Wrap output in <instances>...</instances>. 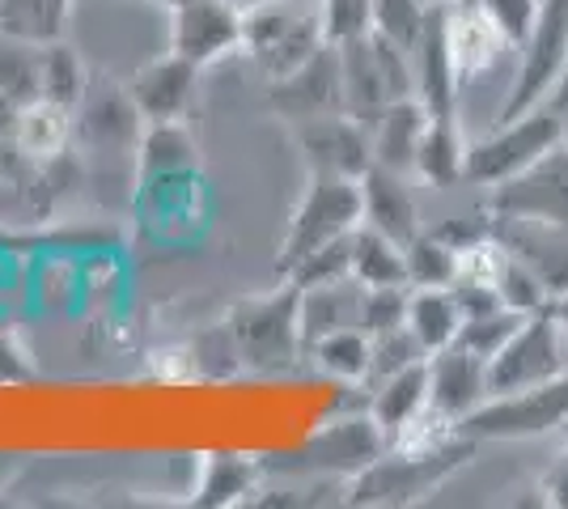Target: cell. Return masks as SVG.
Masks as SVG:
<instances>
[{"label": "cell", "mask_w": 568, "mask_h": 509, "mask_svg": "<svg viewBox=\"0 0 568 509\" xmlns=\"http://www.w3.org/2000/svg\"><path fill=\"white\" fill-rule=\"evenodd\" d=\"M403 264H407L412 289H450L458 281V251L446 238H437L433 230H420L403 246Z\"/></svg>", "instance_id": "obj_32"}, {"label": "cell", "mask_w": 568, "mask_h": 509, "mask_svg": "<svg viewBox=\"0 0 568 509\" xmlns=\"http://www.w3.org/2000/svg\"><path fill=\"white\" fill-rule=\"evenodd\" d=\"M293 141L302 149L306 174H348L361 179L374 166V145H369V128L353 120L348 111L335 115H318V120L293 123Z\"/></svg>", "instance_id": "obj_14"}, {"label": "cell", "mask_w": 568, "mask_h": 509, "mask_svg": "<svg viewBox=\"0 0 568 509\" xmlns=\"http://www.w3.org/2000/svg\"><path fill=\"white\" fill-rule=\"evenodd\" d=\"M13 136H18V149L26 153V162L60 157V153L77 149V111L51 102V98H34V102L18 106Z\"/></svg>", "instance_id": "obj_23"}, {"label": "cell", "mask_w": 568, "mask_h": 509, "mask_svg": "<svg viewBox=\"0 0 568 509\" xmlns=\"http://www.w3.org/2000/svg\"><path fill=\"white\" fill-rule=\"evenodd\" d=\"M521 323L518 311H509V306H500V311H488V315H475V318H463V332H458V339L454 344H463L467 353H475V357H493L505 339L514 336V327Z\"/></svg>", "instance_id": "obj_38"}, {"label": "cell", "mask_w": 568, "mask_h": 509, "mask_svg": "<svg viewBox=\"0 0 568 509\" xmlns=\"http://www.w3.org/2000/svg\"><path fill=\"white\" fill-rule=\"evenodd\" d=\"M34 98H43V48L0 34V102L18 111Z\"/></svg>", "instance_id": "obj_30"}, {"label": "cell", "mask_w": 568, "mask_h": 509, "mask_svg": "<svg viewBox=\"0 0 568 509\" xmlns=\"http://www.w3.org/2000/svg\"><path fill=\"white\" fill-rule=\"evenodd\" d=\"M547 106H556L560 115H568V69H565V77H560V85H556V94L547 98Z\"/></svg>", "instance_id": "obj_44"}, {"label": "cell", "mask_w": 568, "mask_h": 509, "mask_svg": "<svg viewBox=\"0 0 568 509\" xmlns=\"http://www.w3.org/2000/svg\"><path fill=\"white\" fill-rule=\"evenodd\" d=\"M166 13V48L183 60L213 69L242 51V4L237 0H149Z\"/></svg>", "instance_id": "obj_11"}, {"label": "cell", "mask_w": 568, "mask_h": 509, "mask_svg": "<svg viewBox=\"0 0 568 509\" xmlns=\"http://www.w3.org/2000/svg\"><path fill=\"white\" fill-rule=\"evenodd\" d=\"M13 115H18V111L0 102V179L13 183V187H22L30 162H26V153L18 149V136H13Z\"/></svg>", "instance_id": "obj_42"}, {"label": "cell", "mask_w": 568, "mask_h": 509, "mask_svg": "<svg viewBox=\"0 0 568 509\" xmlns=\"http://www.w3.org/2000/svg\"><path fill=\"white\" fill-rule=\"evenodd\" d=\"M479 441L454 434L450 441L433 450H399L386 446V455L361 467L348 485V506H412L425 492L442 488L463 462H471V450Z\"/></svg>", "instance_id": "obj_2"}, {"label": "cell", "mask_w": 568, "mask_h": 509, "mask_svg": "<svg viewBox=\"0 0 568 509\" xmlns=\"http://www.w3.org/2000/svg\"><path fill=\"white\" fill-rule=\"evenodd\" d=\"M306 353L335 383H365L369 378V336L361 327L327 332V336H318L314 344H306Z\"/></svg>", "instance_id": "obj_31"}, {"label": "cell", "mask_w": 568, "mask_h": 509, "mask_svg": "<svg viewBox=\"0 0 568 509\" xmlns=\"http://www.w3.org/2000/svg\"><path fill=\"white\" fill-rule=\"evenodd\" d=\"M141 136L144 120L132 94H128V85L94 77L90 94L81 98V106H77V145L98 153V157H111L123 170H132Z\"/></svg>", "instance_id": "obj_12"}, {"label": "cell", "mask_w": 568, "mask_h": 509, "mask_svg": "<svg viewBox=\"0 0 568 509\" xmlns=\"http://www.w3.org/2000/svg\"><path fill=\"white\" fill-rule=\"evenodd\" d=\"M493 399L488 390V362L467 353L463 344H450L428 357V413L446 425H463Z\"/></svg>", "instance_id": "obj_15"}, {"label": "cell", "mask_w": 568, "mask_h": 509, "mask_svg": "<svg viewBox=\"0 0 568 509\" xmlns=\"http://www.w3.org/2000/svg\"><path fill=\"white\" fill-rule=\"evenodd\" d=\"M425 413H428V357L425 362L403 365L399 374H390V378L374 383L369 416L382 425L386 441L399 437L403 429H412Z\"/></svg>", "instance_id": "obj_22"}, {"label": "cell", "mask_w": 568, "mask_h": 509, "mask_svg": "<svg viewBox=\"0 0 568 509\" xmlns=\"http://www.w3.org/2000/svg\"><path fill=\"white\" fill-rule=\"evenodd\" d=\"M386 434H382V425L374 416H348V420H335L332 429H323V434L314 437V446H310V459L318 462V467H332V471H348L356 476L361 467H369V462L386 455Z\"/></svg>", "instance_id": "obj_21"}, {"label": "cell", "mask_w": 568, "mask_h": 509, "mask_svg": "<svg viewBox=\"0 0 568 509\" xmlns=\"http://www.w3.org/2000/svg\"><path fill=\"white\" fill-rule=\"evenodd\" d=\"M488 192V213L497 221L568 234V141Z\"/></svg>", "instance_id": "obj_8"}, {"label": "cell", "mask_w": 568, "mask_h": 509, "mask_svg": "<svg viewBox=\"0 0 568 509\" xmlns=\"http://www.w3.org/2000/svg\"><path fill=\"white\" fill-rule=\"evenodd\" d=\"M428 353L416 344V336L407 332V323L395 327V332H382V336H369V378L365 383H382L390 374H399L403 365L425 362Z\"/></svg>", "instance_id": "obj_37"}, {"label": "cell", "mask_w": 568, "mask_h": 509, "mask_svg": "<svg viewBox=\"0 0 568 509\" xmlns=\"http://www.w3.org/2000/svg\"><path fill=\"white\" fill-rule=\"evenodd\" d=\"M565 369L568 336L556 311L547 306V311H535V315H521L514 336L488 357V390H493V399L518 395V390L544 387L551 378H560Z\"/></svg>", "instance_id": "obj_7"}, {"label": "cell", "mask_w": 568, "mask_h": 509, "mask_svg": "<svg viewBox=\"0 0 568 509\" xmlns=\"http://www.w3.org/2000/svg\"><path fill=\"white\" fill-rule=\"evenodd\" d=\"M200 73H204L200 64L166 48L162 55L144 60L123 85L144 123H191L195 98H200Z\"/></svg>", "instance_id": "obj_13"}, {"label": "cell", "mask_w": 568, "mask_h": 509, "mask_svg": "<svg viewBox=\"0 0 568 509\" xmlns=\"http://www.w3.org/2000/svg\"><path fill=\"white\" fill-rule=\"evenodd\" d=\"M467 128L463 120H433L428 115V128L420 136V149H416V166L412 174L425 179L433 187H458L463 183V170H467Z\"/></svg>", "instance_id": "obj_25"}, {"label": "cell", "mask_w": 568, "mask_h": 509, "mask_svg": "<svg viewBox=\"0 0 568 509\" xmlns=\"http://www.w3.org/2000/svg\"><path fill=\"white\" fill-rule=\"evenodd\" d=\"M428 128V111L420 98H399L369 123V145H374V162L395 174H412L416 166V149Z\"/></svg>", "instance_id": "obj_20"}, {"label": "cell", "mask_w": 568, "mask_h": 509, "mask_svg": "<svg viewBox=\"0 0 568 509\" xmlns=\"http://www.w3.org/2000/svg\"><path fill=\"white\" fill-rule=\"evenodd\" d=\"M318 4V26H323V39L332 48H344L353 39L374 34V4L378 0H314Z\"/></svg>", "instance_id": "obj_36"}, {"label": "cell", "mask_w": 568, "mask_h": 509, "mask_svg": "<svg viewBox=\"0 0 568 509\" xmlns=\"http://www.w3.org/2000/svg\"><path fill=\"white\" fill-rule=\"evenodd\" d=\"M535 492H539V506L568 509V441H565V450L547 462V471L539 476Z\"/></svg>", "instance_id": "obj_43"}, {"label": "cell", "mask_w": 568, "mask_h": 509, "mask_svg": "<svg viewBox=\"0 0 568 509\" xmlns=\"http://www.w3.org/2000/svg\"><path fill=\"white\" fill-rule=\"evenodd\" d=\"M497 293L518 315H535V311H547L556 302V285L530 259H521V251H505L497 272Z\"/></svg>", "instance_id": "obj_33"}, {"label": "cell", "mask_w": 568, "mask_h": 509, "mask_svg": "<svg viewBox=\"0 0 568 509\" xmlns=\"http://www.w3.org/2000/svg\"><path fill=\"white\" fill-rule=\"evenodd\" d=\"M90 81H94V73H90L85 60L72 51L69 39H60V43H48V48H43V98L77 111L81 98L90 94Z\"/></svg>", "instance_id": "obj_34"}, {"label": "cell", "mask_w": 568, "mask_h": 509, "mask_svg": "<svg viewBox=\"0 0 568 509\" xmlns=\"http://www.w3.org/2000/svg\"><path fill=\"white\" fill-rule=\"evenodd\" d=\"M407 332L416 336V344L428 357L450 348L458 332H463V306L454 289H412L407 293Z\"/></svg>", "instance_id": "obj_27"}, {"label": "cell", "mask_w": 568, "mask_h": 509, "mask_svg": "<svg viewBox=\"0 0 568 509\" xmlns=\"http://www.w3.org/2000/svg\"><path fill=\"white\" fill-rule=\"evenodd\" d=\"M297 302L302 289L284 276L276 289L255 293V297H242L234 311H230V336L237 344V357L242 365H255V369H288L306 353L302 344V323H297Z\"/></svg>", "instance_id": "obj_4"}, {"label": "cell", "mask_w": 568, "mask_h": 509, "mask_svg": "<svg viewBox=\"0 0 568 509\" xmlns=\"http://www.w3.org/2000/svg\"><path fill=\"white\" fill-rule=\"evenodd\" d=\"M568 132V115H560L556 106H535L526 115L500 120L488 136H479L467 145V170L463 183L471 187H497L505 179H514L518 170L530 162H539L547 149H556Z\"/></svg>", "instance_id": "obj_5"}, {"label": "cell", "mask_w": 568, "mask_h": 509, "mask_svg": "<svg viewBox=\"0 0 568 509\" xmlns=\"http://www.w3.org/2000/svg\"><path fill=\"white\" fill-rule=\"evenodd\" d=\"M348 272L361 289H382V285H407V264L403 246L386 238L374 225H356L348 234Z\"/></svg>", "instance_id": "obj_26"}, {"label": "cell", "mask_w": 568, "mask_h": 509, "mask_svg": "<svg viewBox=\"0 0 568 509\" xmlns=\"http://www.w3.org/2000/svg\"><path fill=\"white\" fill-rule=\"evenodd\" d=\"M18 471V462L9 459V455H0V485H9V476Z\"/></svg>", "instance_id": "obj_46"}, {"label": "cell", "mask_w": 568, "mask_h": 509, "mask_svg": "<svg viewBox=\"0 0 568 509\" xmlns=\"http://www.w3.org/2000/svg\"><path fill=\"white\" fill-rule=\"evenodd\" d=\"M479 9L493 18V26L500 30V39L518 55V48L530 39V30H535L539 13H544V0H479Z\"/></svg>", "instance_id": "obj_40"}, {"label": "cell", "mask_w": 568, "mask_h": 509, "mask_svg": "<svg viewBox=\"0 0 568 509\" xmlns=\"http://www.w3.org/2000/svg\"><path fill=\"white\" fill-rule=\"evenodd\" d=\"M267 106L288 123H306L318 115H335L344 111V85H339V55L335 48L318 51L306 69H297L284 81H272L267 90Z\"/></svg>", "instance_id": "obj_16"}, {"label": "cell", "mask_w": 568, "mask_h": 509, "mask_svg": "<svg viewBox=\"0 0 568 509\" xmlns=\"http://www.w3.org/2000/svg\"><path fill=\"white\" fill-rule=\"evenodd\" d=\"M361 285L353 276L344 281H332V285H314V289H302V302H297V323H302V344H314L327 332H339V327H361Z\"/></svg>", "instance_id": "obj_24"}, {"label": "cell", "mask_w": 568, "mask_h": 509, "mask_svg": "<svg viewBox=\"0 0 568 509\" xmlns=\"http://www.w3.org/2000/svg\"><path fill=\"white\" fill-rule=\"evenodd\" d=\"M327 48L318 4L306 0H251L242 4V55L263 73V81H284L306 69Z\"/></svg>", "instance_id": "obj_1"}, {"label": "cell", "mask_w": 568, "mask_h": 509, "mask_svg": "<svg viewBox=\"0 0 568 509\" xmlns=\"http://www.w3.org/2000/svg\"><path fill=\"white\" fill-rule=\"evenodd\" d=\"M560 434H565V441H568V420H565V429H560Z\"/></svg>", "instance_id": "obj_48"}, {"label": "cell", "mask_w": 568, "mask_h": 509, "mask_svg": "<svg viewBox=\"0 0 568 509\" xmlns=\"http://www.w3.org/2000/svg\"><path fill=\"white\" fill-rule=\"evenodd\" d=\"M72 0H0V34L22 43H60L69 39Z\"/></svg>", "instance_id": "obj_29"}, {"label": "cell", "mask_w": 568, "mask_h": 509, "mask_svg": "<svg viewBox=\"0 0 568 509\" xmlns=\"http://www.w3.org/2000/svg\"><path fill=\"white\" fill-rule=\"evenodd\" d=\"M565 420H568V369L560 378L544 383V387L488 399L479 413H471L458 425V434L471 437V441H526V437H544L565 429Z\"/></svg>", "instance_id": "obj_10"}, {"label": "cell", "mask_w": 568, "mask_h": 509, "mask_svg": "<svg viewBox=\"0 0 568 509\" xmlns=\"http://www.w3.org/2000/svg\"><path fill=\"white\" fill-rule=\"evenodd\" d=\"M339 55V85H344V111L361 120L365 128L378 120L382 111L399 98H416V77H412V60L399 48H390L378 34L353 39Z\"/></svg>", "instance_id": "obj_6"}, {"label": "cell", "mask_w": 568, "mask_h": 509, "mask_svg": "<svg viewBox=\"0 0 568 509\" xmlns=\"http://www.w3.org/2000/svg\"><path fill=\"white\" fill-rule=\"evenodd\" d=\"M407 174H395L386 166H374L361 174V221L382 230L386 238H395L399 246H407L420 234V213H416V200L403 183Z\"/></svg>", "instance_id": "obj_19"}, {"label": "cell", "mask_w": 568, "mask_h": 509, "mask_svg": "<svg viewBox=\"0 0 568 509\" xmlns=\"http://www.w3.org/2000/svg\"><path fill=\"white\" fill-rule=\"evenodd\" d=\"M565 141H568V132H565Z\"/></svg>", "instance_id": "obj_49"}, {"label": "cell", "mask_w": 568, "mask_h": 509, "mask_svg": "<svg viewBox=\"0 0 568 509\" xmlns=\"http://www.w3.org/2000/svg\"><path fill=\"white\" fill-rule=\"evenodd\" d=\"M412 77H416V98L425 102L433 120H458L463 106V85L454 73L450 43H446V9L433 4L425 26V39L412 51Z\"/></svg>", "instance_id": "obj_18"}, {"label": "cell", "mask_w": 568, "mask_h": 509, "mask_svg": "<svg viewBox=\"0 0 568 509\" xmlns=\"http://www.w3.org/2000/svg\"><path fill=\"white\" fill-rule=\"evenodd\" d=\"M361 225V179L348 174H306V187L297 195L288 225H284L276 272L288 276L318 246L348 238Z\"/></svg>", "instance_id": "obj_3"}, {"label": "cell", "mask_w": 568, "mask_h": 509, "mask_svg": "<svg viewBox=\"0 0 568 509\" xmlns=\"http://www.w3.org/2000/svg\"><path fill=\"white\" fill-rule=\"evenodd\" d=\"M568 69V0H544V13L530 30V39L518 48V69L505 90V102L497 106V123L526 115L544 106L556 94L560 77Z\"/></svg>", "instance_id": "obj_9"}, {"label": "cell", "mask_w": 568, "mask_h": 509, "mask_svg": "<svg viewBox=\"0 0 568 509\" xmlns=\"http://www.w3.org/2000/svg\"><path fill=\"white\" fill-rule=\"evenodd\" d=\"M407 293L412 285H382V289L361 293V332L365 336H382L395 332L407 318Z\"/></svg>", "instance_id": "obj_39"}, {"label": "cell", "mask_w": 568, "mask_h": 509, "mask_svg": "<svg viewBox=\"0 0 568 509\" xmlns=\"http://www.w3.org/2000/svg\"><path fill=\"white\" fill-rule=\"evenodd\" d=\"M344 276H353L348 272V238H339V243H327L318 246L314 255H306L302 264L288 272V281L297 285V289H314V285H332V281H344Z\"/></svg>", "instance_id": "obj_41"}, {"label": "cell", "mask_w": 568, "mask_h": 509, "mask_svg": "<svg viewBox=\"0 0 568 509\" xmlns=\"http://www.w3.org/2000/svg\"><path fill=\"white\" fill-rule=\"evenodd\" d=\"M425 4H450V0H425Z\"/></svg>", "instance_id": "obj_47"}, {"label": "cell", "mask_w": 568, "mask_h": 509, "mask_svg": "<svg viewBox=\"0 0 568 509\" xmlns=\"http://www.w3.org/2000/svg\"><path fill=\"white\" fill-rule=\"evenodd\" d=\"M263 467L246 455H209L204 467H200V480H195V506L204 509H225V506H242L255 488H260Z\"/></svg>", "instance_id": "obj_28"}, {"label": "cell", "mask_w": 568, "mask_h": 509, "mask_svg": "<svg viewBox=\"0 0 568 509\" xmlns=\"http://www.w3.org/2000/svg\"><path fill=\"white\" fill-rule=\"evenodd\" d=\"M551 311H556V318H560V327H565V336H568V289L556 293V302H551Z\"/></svg>", "instance_id": "obj_45"}, {"label": "cell", "mask_w": 568, "mask_h": 509, "mask_svg": "<svg viewBox=\"0 0 568 509\" xmlns=\"http://www.w3.org/2000/svg\"><path fill=\"white\" fill-rule=\"evenodd\" d=\"M442 9H446V43H450L454 73H458V85L467 94V85H475L484 73H493L500 55L514 48L500 39V30L479 9V0H450Z\"/></svg>", "instance_id": "obj_17"}, {"label": "cell", "mask_w": 568, "mask_h": 509, "mask_svg": "<svg viewBox=\"0 0 568 509\" xmlns=\"http://www.w3.org/2000/svg\"><path fill=\"white\" fill-rule=\"evenodd\" d=\"M428 13H433V4H425V0H378L374 4V34L412 60L416 43L425 39Z\"/></svg>", "instance_id": "obj_35"}]
</instances>
